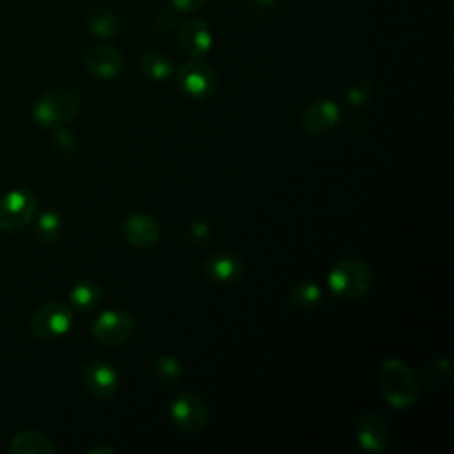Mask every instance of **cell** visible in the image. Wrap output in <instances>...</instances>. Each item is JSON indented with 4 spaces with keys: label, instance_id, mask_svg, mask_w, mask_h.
<instances>
[{
    "label": "cell",
    "instance_id": "1",
    "mask_svg": "<svg viewBox=\"0 0 454 454\" xmlns=\"http://www.w3.org/2000/svg\"><path fill=\"white\" fill-rule=\"evenodd\" d=\"M378 385L383 399L394 408H408L420 395V385L413 371L399 358H388L381 364Z\"/></svg>",
    "mask_w": 454,
    "mask_h": 454
},
{
    "label": "cell",
    "instance_id": "2",
    "mask_svg": "<svg viewBox=\"0 0 454 454\" xmlns=\"http://www.w3.org/2000/svg\"><path fill=\"white\" fill-rule=\"evenodd\" d=\"M80 105L82 98L74 89L53 87L39 96L32 108V115L39 126L59 129L74 119Z\"/></svg>",
    "mask_w": 454,
    "mask_h": 454
},
{
    "label": "cell",
    "instance_id": "3",
    "mask_svg": "<svg viewBox=\"0 0 454 454\" xmlns=\"http://www.w3.org/2000/svg\"><path fill=\"white\" fill-rule=\"evenodd\" d=\"M330 291L342 300H358L372 286V271L358 257L340 259L326 277Z\"/></svg>",
    "mask_w": 454,
    "mask_h": 454
},
{
    "label": "cell",
    "instance_id": "4",
    "mask_svg": "<svg viewBox=\"0 0 454 454\" xmlns=\"http://www.w3.org/2000/svg\"><path fill=\"white\" fill-rule=\"evenodd\" d=\"M37 211V199L27 190H11L0 197V231L16 232L27 227Z\"/></svg>",
    "mask_w": 454,
    "mask_h": 454
},
{
    "label": "cell",
    "instance_id": "5",
    "mask_svg": "<svg viewBox=\"0 0 454 454\" xmlns=\"http://www.w3.org/2000/svg\"><path fill=\"white\" fill-rule=\"evenodd\" d=\"M73 312L62 301H48L30 317V332L41 340H55L69 332Z\"/></svg>",
    "mask_w": 454,
    "mask_h": 454
},
{
    "label": "cell",
    "instance_id": "6",
    "mask_svg": "<svg viewBox=\"0 0 454 454\" xmlns=\"http://www.w3.org/2000/svg\"><path fill=\"white\" fill-rule=\"evenodd\" d=\"M177 85L192 99H209L218 87L216 71L202 60H188L177 69Z\"/></svg>",
    "mask_w": 454,
    "mask_h": 454
},
{
    "label": "cell",
    "instance_id": "7",
    "mask_svg": "<svg viewBox=\"0 0 454 454\" xmlns=\"http://www.w3.org/2000/svg\"><path fill=\"white\" fill-rule=\"evenodd\" d=\"M168 415L172 422L186 433L204 431L209 422V408L200 395L192 392L177 394L168 404Z\"/></svg>",
    "mask_w": 454,
    "mask_h": 454
},
{
    "label": "cell",
    "instance_id": "8",
    "mask_svg": "<svg viewBox=\"0 0 454 454\" xmlns=\"http://www.w3.org/2000/svg\"><path fill=\"white\" fill-rule=\"evenodd\" d=\"M135 332V319L131 314L117 309L103 310L92 323V335L105 346L124 344Z\"/></svg>",
    "mask_w": 454,
    "mask_h": 454
},
{
    "label": "cell",
    "instance_id": "9",
    "mask_svg": "<svg viewBox=\"0 0 454 454\" xmlns=\"http://www.w3.org/2000/svg\"><path fill=\"white\" fill-rule=\"evenodd\" d=\"M358 445L367 452H383L392 443V429L387 419L374 411H364L356 420Z\"/></svg>",
    "mask_w": 454,
    "mask_h": 454
},
{
    "label": "cell",
    "instance_id": "10",
    "mask_svg": "<svg viewBox=\"0 0 454 454\" xmlns=\"http://www.w3.org/2000/svg\"><path fill=\"white\" fill-rule=\"evenodd\" d=\"M340 119V110L339 105L332 99H314L310 101L305 110L301 112L300 117V126L303 129V133L310 135V137H321L326 135L328 131H332L335 128V124Z\"/></svg>",
    "mask_w": 454,
    "mask_h": 454
},
{
    "label": "cell",
    "instance_id": "11",
    "mask_svg": "<svg viewBox=\"0 0 454 454\" xmlns=\"http://www.w3.org/2000/svg\"><path fill=\"white\" fill-rule=\"evenodd\" d=\"M82 381L94 397L108 399L117 392L119 374L110 364L94 360L83 365Z\"/></svg>",
    "mask_w": 454,
    "mask_h": 454
},
{
    "label": "cell",
    "instance_id": "12",
    "mask_svg": "<svg viewBox=\"0 0 454 454\" xmlns=\"http://www.w3.org/2000/svg\"><path fill=\"white\" fill-rule=\"evenodd\" d=\"M83 66L98 78H114L122 71V53L110 44H94L83 53Z\"/></svg>",
    "mask_w": 454,
    "mask_h": 454
},
{
    "label": "cell",
    "instance_id": "13",
    "mask_svg": "<svg viewBox=\"0 0 454 454\" xmlns=\"http://www.w3.org/2000/svg\"><path fill=\"white\" fill-rule=\"evenodd\" d=\"M161 227L156 218L147 213H131L122 220L124 239L138 248H147L158 243Z\"/></svg>",
    "mask_w": 454,
    "mask_h": 454
},
{
    "label": "cell",
    "instance_id": "14",
    "mask_svg": "<svg viewBox=\"0 0 454 454\" xmlns=\"http://www.w3.org/2000/svg\"><path fill=\"white\" fill-rule=\"evenodd\" d=\"M179 48L190 57H200L209 51L213 44V34L209 25L200 18L184 20L177 34Z\"/></svg>",
    "mask_w": 454,
    "mask_h": 454
},
{
    "label": "cell",
    "instance_id": "15",
    "mask_svg": "<svg viewBox=\"0 0 454 454\" xmlns=\"http://www.w3.org/2000/svg\"><path fill=\"white\" fill-rule=\"evenodd\" d=\"M243 261L232 252H215L204 261V275L220 286H232L243 277Z\"/></svg>",
    "mask_w": 454,
    "mask_h": 454
},
{
    "label": "cell",
    "instance_id": "16",
    "mask_svg": "<svg viewBox=\"0 0 454 454\" xmlns=\"http://www.w3.org/2000/svg\"><path fill=\"white\" fill-rule=\"evenodd\" d=\"M87 28L101 39H114L119 34V16L103 4H92L85 12Z\"/></svg>",
    "mask_w": 454,
    "mask_h": 454
},
{
    "label": "cell",
    "instance_id": "17",
    "mask_svg": "<svg viewBox=\"0 0 454 454\" xmlns=\"http://www.w3.org/2000/svg\"><path fill=\"white\" fill-rule=\"evenodd\" d=\"M11 454H53L55 445L50 436L41 431H21L12 436L9 443Z\"/></svg>",
    "mask_w": 454,
    "mask_h": 454
},
{
    "label": "cell",
    "instance_id": "18",
    "mask_svg": "<svg viewBox=\"0 0 454 454\" xmlns=\"http://www.w3.org/2000/svg\"><path fill=\"white\" fill-rule=\"evenodd\" d=\"M138 69L147 80L163 82L172 74L174 66H172V60L167 55H163L160 51H154V50H149L140 57Z\"/></svg>",
    "mask_w": 454,
    "mask_h": 454
},
{
    "label": "cell",
    "instance_id": "19",
    "mask_svg": "<svg viewBox=\"0 0 454 454\" xmlns=\"http://www.w3.org/2000/svg\"><path fill=\"white\" fill-rule=\"evenodd\" d=\"M69 301L73 309L87 312L101 301V287L94 280H80L69 291Z\"/></svg>",
    "mask_w": 454,
    "mask_h": 454
},
{
    "label": "cell",
    "instance_id": "20",
    "mask_svg": "<svg viewBox=\"0 0 454 454\" xmlns=\"http://www.w3.org/2000/svg\"><path fill=\"white\" fill-rule=\"evenodd\" d=\"M62 231H64V225H62V218L57 211H43L39 216H37V222H35V236L41 243L44 245H53L60 239L62 236Z\"/></svg>",
    "mask_w": 454,
    "mask_h": 454
},
{
    "label": "cell",
    "instance_id": "21",
    "mask_svg": "<svg viewBox=\"0 0 454 454\" xmlns=\"http://www.w3.org/2000/svg\"><path fill=\"white\" fill-rule=\"evenodd\" d=\"M323 298V291L316 282H298L289 291V303L300 310L314 309Z\"/></svg>",
    "mask_w": 454,
    "mask_h": 454
},
{
    "label": "cell",
    "instance_id": "22",
    "mask_svg": "<svg viewBox=\"0 0 454 454\" xmlns=\"http://www.w3.org/2000/svg\"><path fill=\"white\" fill-rule=\"evenodd\" d=\"M154 376L163 385H177L183 378V365L174 355H160L154 360Z\"/></svg>",
    "mask_w": 454,
    "mask_h": 454
},
{
    "label": "cell",
    "instance_id": "23",
    "mask_svg": "<svg viewBox=\"0 0 454 454\" xmlns=\"http://www.w3.org/2000/svg\"><path fill=\"white\" fill-rule=\"evenodd\" d=\"M450 374V364L447 358L438 356L433 362H429L424 367V380L427 383V387H440L447 381Z\"/></svg>",
    "mask_w": 454,
    "mask_h": 454
},
{
    "label": "cell",
    "instance_id": "24",
    "mask_svg": "<svg viewBox=\"0 0 454 454\" xmlns=\"http://www.w3.org/2000/svg\"><path fill=\"white\" fill-rule=\"evenodd\" d=\"M372 98V83L367 80H356L346 90V101L349 106H365Z\"/></svg>",
    "mask_w": 454,
    "mask_h": 454
},
{
    "label": "cell",
    "instance_id": "25",
    "mask_svg": "<svg viewBox=\"0 0 454 454\" xmlns=\"http://www.w3.org/2000/svg\"><path fill=\"white\" fill-rule=\"evenodd\" d=\"M53 144H55L57 151H59L60 154H64V156H71V154L76 151V147H78L76 137H74L71 131H67L66 128L55 129Z\"/></svg>",
    "mask_w": 454,
    "mask_h": 454
},
{
    "label": "cell",
    "instance_id": "26",
    "mask_svg": "<svg viewBox=\"0 0 454 454\" xmlns=\"http://www.w3.org/2000/svg\"><path fill=\"white\" fill-rule=\"evenodd\" d=\"M188 238L197 245H206L211 238V227L204 220H193L188 225Z\"/></svg>",
    "mask_w": 454,
    "mask_h": 454
},
{
    "label": "cell",
    "instance_id": "27",
    "mask_svg": "<svg viewBox=\"0 0 454 454\" xmlns=\"http://www.w3.org/2000/svg\"><path fill=\"white\" fill-rule=\"evenodd\" d=\"M154 25H156V28L160 30V32H170L176 25H177V16L174 14V12H170V11H161L158 16H156V20H154Z\"/></svg>",
    "mask_w": 454,
    "mask_h": 454
},
{
    "label": "cell",
    "instance_id": "28",
    "mask_svg": "<svg viewBox=\"0 0 454 454\" xmlns=\"http://www.w3.org/2000/svg\"><path fill=\"white\" fill-rule=\"evenodd\" d=\"M277 0H248V5L252 11L259 12V14H266L275 7Z\"/></svg>",
    "mask_w": 454,
    "mask_h": 454
},
{
    "label": "cell",
    "instance_id": "29",
    "mask_svg": "<svg viewBox=\"0 0 454 454\" xmlns=\"http://www.w3.org/2000/svg\"><path fill=\"white\" fill-rule=\"evenodd\" d=\"M176 9L179 11H193L197 7H200L206 0H168Z\"/></svg>",
    "mask_w": 454,
    "mask_h": 454
},
{
    "label": "cell",
    "instance_id": "30",
    "mask_svg": "<svg viewBox=\"0 0 454 454\" xmlns=\"http://www.w3.org/2000/svg\"><path fill=\"white\" fill-rule=\"evenodd\" d=\"M115 449L112 447H94L89 450V454H114Z\"/></svg>",
    "mask_w": 454,
    "mask_h": 454
}]
</instances>
